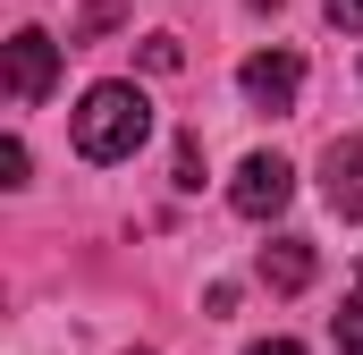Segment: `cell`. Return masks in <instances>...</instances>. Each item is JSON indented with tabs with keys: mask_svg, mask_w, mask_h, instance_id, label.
<instances>
[{
	"mask_svg": "<svg viewBox=\"0 0 363 355\" xmlns=\"http://www.w3.org/2000/svg\"><path fill=\"white\" fill-rule=\"evenodd\" d=\"M144 136H152V102H144V85L110 77V85H93L85 102H77V153L101 161V170H110V161H135Z\"/></svg>",
	"mask_w": 363,
	"mask_h": 355,
	"instance_id": "6da1fadb",
	"label": "cell"
},
{
	"mask_svg": "<svg viewBox=\"0 0 363 355\" xmlns=\"http://www.w3.org/2000/svg\"><path fill=\"white\" fill-rule=\"evenodd\" d=\"M287 195H296V170H287L279 153H245L237 178H228V203H237L245 220H279V212H287Z\"/></svg>",
	"mask_w": 363,
	"mask_h": 355,
	"instance_id": "7a4b0ae2",
	"label": "cell"
},
{
	"mask_svg": "<svg viewBox=\"0 0 363 355\" xmlns=\"http://www.w3.org/2000/svg\"><path fill=\"white\" fill-rule=\"evenodd\" d=\"M51 85H60V43L43 26H17L9 34V93L34 110V102H51Z\"/></svg>",
	"mask_w": 363,
	"mask_h": 355,
	"instance_id": "3957f363",
	"label": "cell"
},
{
	"mask_svg": "<svg viewBox=\"0 0 363 355\" xmlns=\"http://www.w3.org/2000/svg\"><path fill=\"white\" fill-rule=\"evenodd\" d=\"M237 85H245L254 110L287 119V110H296V93H304V60H296V51H254V60L237 68Z\"/></svg>",
	"mask_w": 363,
	"mask_h": 355,
	"instance_id": "277c9868",
	"label": "cell"
},
{
	"mask_svg": "<svg viewBox=\"0 0 363 355\" xmlns=\"http://www.w3.org/2000/svg\"><path fill=\"white\" fill-rule=\"evenodd\" d=\"M254 271H262V288H271V296H304V288H313V271H321V254H313V237H271V246L254 254Z\"/></svg>",
	"mask_w": 363,
	"mask_h": 355,
	"instance_id": "5b68a950",
	"label": "cell"
},
{
	"mask_svg": "<svg viewBox=\"0 0 363 355\" xmlns=\"http://www.w3.org/2000/svg\"><path fill=\"white\" fill-rule=\"evenodd\" d=\"M321 195H330L338 220H363V136H338L321 153Z\"/></svg>",
	"mask_w": 363,
	"mask_h": 355,
	"instance_id": "8992f818",
	"label": "cell"
},
{
	"mask_svg": "<svg viewBox=\"0 0 363 355\" xmlns=\"http://www.w3.org/2000/svg\"><path fill=\"white\" fill-rule=\"evenodd\" d=\"M144 68H152V77H178V68H186L178 34H144Z\"/></svg>",
	"mask_w": 363,
	"mask_h": 355,
	"instance_id": "52a82bcc",
	"label": "cell"
},
{
	"mask_svg": "<svg viewBox=\"0 0 363 355\" xmlns=\"http://www.w3.org/2000/svg\"><path fill=\"white\" fill-rule=\"evenodd\" d=\"M338 355H363V296L338 305Z\"/></svg>",
	"mask_w": 363,
	"mask_h": 355,
	"instance_id": "ba28073f",
	"label": "cell"
},
{
	"mask_svg": "<svg viewBox=\"0 0 363 355\" xmlns=\"http://www.w3.org/2000/svg\"><path fill=\"white\" fill-rule=\"evenodd\" d=\"M101 26H118V0H85V17H77L68 43H85V34H101Z\"/></svg>",
	"mask_w": 363,
	"mask_h": 355,
	"instance_id": "9c48e42d",
	"label": "cell"
},
{
	"mask_svg": "<svg viewBox=\"0 0 363 355\" xmlns=\"http://www.w3.org/2000/svg\"><path fill=\"white\" fill-rule=\"evenodd\" d=\"M178 186H203V144L178 136Z\"/></svg>",
	"mask_w": 363,
	"mask_h": 355,
	"instance_id": "30bf717a",
	"label": "cell"
},
{
	"mask_svg": "<svg viewBox=\"0 0 363 355\" xmlns=\"http://www.w3.org/2000/svg\"><path fill=\"white\" fill-rule=\"evenodd\" d=\"M0 186H26V144H17V136L0 144Z\"/></svg>",
	"mask_w": 363,
	"mask_h": 355,
	"instance_id": "8fae6325",
	"label": "cell"
},
{
	"mask_svg": "<svg viewBox=\"0 0 363 355\" xmlns=\"http://www.w3.org/2000/svg\"><path fill=\"white\" fill-rule=\"evenodd\" d=\"M330 26H363V0H330Z\"/></svg>",
	"mask_w": 363,
	"mask_h": 355,
	"instance_id": "7c38bea8",
	"label": "cell"
},
{
	"mask_svg": "<svg viewBox=\"0 0 363 355\" xmlns=\"http://www.w3.org/2000/svg\"><path fill=\"white\" fill-rule=\"evenodd\" d=\"M245 355H304L296 339H262V347H245Z\"/></svg>",
	"mask_w": 363,
	"mask_h": 355,
	"instance_id": "4fadbf2b",
	"label": "cell"
},
{
	"mask_svg": "<svg viewBox=\"0 0 363 355\" xmlns=\"http://www.w3.org/2000/svg\"><path fill=\"white\" fill-rule=\"evenodd\" d=\"M355 296H363V263H355Z\"/></svg>",
	"mask_w": 363,
	"mask_h": 355,
	"instance_id": "5bb4252c",
	"label": "cell"
},
{
	"mask_svg": "<svg viewBox=\"0 0 363 355\" xmlns=\"http://www.w3.org/2000/svg\"><path fill=\"white\" fill-rule=\"evenodd\" d=\"M254 9H279V0H254Z\"/></svg>",
	"mask_w": 363,
	"mask_h": 355,
	"instance_id": "9a60e30c",
	"label": "cell"
},
{
	"mask_svg": "<svg viewBox=\"0 0 363 355\" xmlns=\"http://www.w3.org/2000/svg\"><path fill=\"white\" fill-rule=\"evenodd\" d=\"M135 355H144V347H135Z\"/></svg>",
	"mask_w": 363,
	"mask_h": 355,
	"instance_id": "2e32d148",
	"label": "cell"
}]
</instances>
